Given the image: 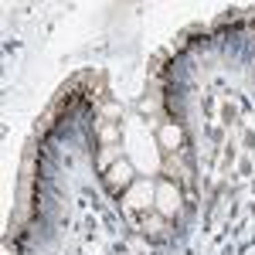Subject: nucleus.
Here are the masks:
<instances>
[{
    "instance_id": "nucleus-1",
    "label": "nucleus",
    "mask_w": 255,
    "mask_h": 255,
    "mask_svg": "<svg viewBox=\"0 0 255 255\" xmlns=\"http://www.w3.org/2000/svg\"><path fill=\"white\" fill-rule=\"evenodd\" d=\"M126 204L136 208V211L153 208V204H157V187H153V184H136V187L129 191V197H126Z\"/></svg>"
},
{
    "instance_id": "nucleus-2",
    "label": "nucleus",
    "mask_w": 255,
    "mask_h": 255,
    "mask_svg": "<svg viewBox=\"0 0 255 255\" xmlns=\"http://www.w3.org/2000/svg\"><path fill=\"white\" fill-rule=\"evenodd\" d=\"M157 208L160 215H177L180 211V191L174 184H160L157 187Z\"/></svg>"
},
{
    "instance_id": "nucleus-3",
    "label": "nucleus",
    "mask_w": 255,
    "mask_h": 255,
    "mask_svg": "<svg viewBox=\"0 0 255 255\" xmlns=\"http://www.w3.org/2000/svg\"><path fill=\"white\" fill-rule=\"evenodd\" d=\"M106 180H109V187H113V191H119V187H126V184L133 180V167H129V160H116V163L109 167V174H106Z\"/></svg>"
},
{
    "instance_id": "nucleus-4",
    "label": "nucleus",
    "mask_w": 255,
    "mask_h": 255,
    "mask_svg": "<svg viewBox=\"0 0 255 255\" xmlns=\"http://www.w3.org/2000/svg\"><path fill=\"white\" fill-rule=\"evenodd\" d=\"M160 143H163L167 150H174L177 143H180V129H177V126H163V129H160Z\"/></svg>"
},
{
    "instance_id": "nucleus-5",
    "label": "nucleus",
    "mask_w": 255,
    "mask_h": 255,
    "mask_svg": "<svg viewBox=\"0 0 255 255\" xmlns=\"http://www.w3.org/2000/svg\"><path fill=\"white\" fill-rule=\"evenodd\" d=\"M146 232H150V235H160V232H163V221H160L157 215L146 218Z\"/></svg>"
},
{
    "instance_id": "nucleus-6",
    "label": "nucleus",
    "mask_w": 255,
    "mask_h": 255,
    "mask_svg": "<svg viewBox=\"0 0 255 255\" xmlns=\"http://www.w3.org/2000/svg\"><path fill=\"white\" fill-rule=\"evenodd\" d=\"M102 139L113 143V139H116V126H106V129H102Z\"/></svg>"
}]
</instances>
